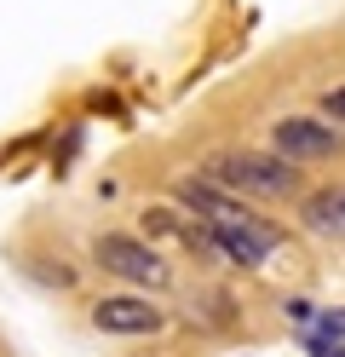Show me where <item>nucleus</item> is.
<instances>
[{"label": "nucleus", "mask_w": 345, "mask_h": 357, "mask_svg": "<svg viewBox=\"0 0 345 357\" xmlns=\"http://www.w3.org/2000/svg\"><path fill=\"white\" fill-rule=\"evenodd\" d=\"M161 323V305H150L144 294H104L98 305H92V328L104 334H155Z\"/></svg>", "instance_id": "4"}, {"label": "nucleus", "mask_w": 345, "mask_h": 357, "mask_svg": "<svg viewBox=\"0 0 345 357\" xmlns=\"http://www.w3.org/2000/svg\"><path fill=\"white\" fill-rule=\"evenodd\" d=\"M207 185H236V190H259V196H288L299 185V173L282 162V155H259V150H242V155H219L207 167Z\"/></svg>", "instance_id": "1"}, {"label": "nucleus", "mask_w": 345, "mask_h": 357, "mask_svg": "<svg viewBox=\"0 0 345 357\" xmlns=\"http://www.w3.org/2000/svg\"><path fill=\"white\" fill-rule=\"evenodd\" d=\"M322 357H345V346H322Z\"/></svg>", "instance_id": "8"}, {"label": "nucleus", "mask_w": 345, "mask_h": 357, "mask_svg": "<svg viewBox=\"0 0 345 357\" xmlns=\"http://www.w3.org/2000/svg\"><path fill=\"white\" fill-rule=\"evenodd\" d=\"M92 259H98L104 271L138 282V288H161L167 282V259H161L155 248H144L138 236H121V231H104L98 242H92Z\"/></svg>", "instance_id": "2"}, {"label": "nucleus", "mask_w": 345, "mask_h": 357, "mask_svg": "<svg viewBox=\"0 0 345 357\" xmlns=\"http://www.w3.org/2000/svg\"><path fill=\"white\" fill-rule=\"evenodd\" d=\"M322 334H345V311H334V317H322Z\"/></svg>", "instance_id": "7"}, {"label": "nucleus", "mask_w": 345, "mask_h": 357, "mask_svg": "<svg viewBox=\"0 0 345 357\" xmlns=\"http://www.w3.org/2000/svg\"><path fill=\"white\" fill-rule=\"evenodd\" d=\"M322 116H328V127H334V121H345V86L322 93Z\"/></svg>", "instance_id": "6"}, {"label": "nucleus", "mask_w": 345, "mask_h": 357, "mask_svg": "<svg viewBox=\"0 0 345 357\" xmlns=\"http://www.w3.org/2000/svg\"><path fill=\"white\" fill-rule=\"evenodd\" d=\"M305 225L311 231H345V185H328L305 202Z\"/></svg>", "instance_id": "5"}, {"label": "nucleus", "mask_w": 345, "mask_h": 357, "mask_svg": "<svg viewBox=\"0 0 345 357\" xmlns=\"http://www.w3.org/2000/svg\"><path fill=\"white\" fill-rule=\"evenodd\" d=\"M270 144H276V155L293 167V162H322V155H334V150H339V132H334L328 121L288 116V121L270 127Z\"/></svg>", "instance_id": "3"}]
</instances>
